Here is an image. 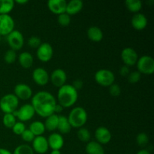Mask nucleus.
Wrapping results in <instances>:
<instances>
[{
    "mask_svg": "<svg viewBox=\"0 0 154 154\" xmlns=\"http://www.w3.org/2000/svg\"><path fill=\"white\" fill-rule=\"evenodd\" d=\"M87 154H105V150L102 144L97 141H90L86 145Z\"/></svg>",
    "mask_w": 154,
    "mask_h": 154,
    "instance_id": "nucleus-23",
    "label": "nucleus"
},
{
    "mask_svg": "<svg viewBox=\"0 0 154 154\" xmlns=\"http://www.w3.org/2000/svg\"><path fill=\"white\" fill-rule=\"evenodd\" d=\"M32 142V148L33 151L36 152L38 153H45L48 150V148H49L48 138L42 136V135L35 137L34 140Z\"/></svg>",
    "mask_w": 154,
    "mask_h": 154,
    "instance_id": "nucleus-12",
    "label": "nucleus"
},
{
    "mask_svg": "<svg viewBox=\"0 0 154 154\" xmlns=\"http://www.w3.org/2000/svg\"><path fill=\"white\" fill-rule=\"evenodd\" d=\"M66 0H49L48 2V8L52 13L57 15L66 13Z\"/></svg>",
    "mask_w": 154,
    "mask_h": 154,
    "instance_id": "nucleus-17",
    "label": "nucleus"
},
{
    "mask_svg": "<svg viewBox=\"0 0 154 154\" xmlns=\"http://www.w3.org/2000/svg\"><path fill=\"white\" fill-rule=\"evenodd\" d=\"M95 80L96 83L102 87H110L115 81L114 74L108 69H100L95 74Z\"/></svg>",
    "mask_w": 154,
    "mask_h": 154,
    "instance_id": "nucleus-5",
    "label": "nucleus"
},
{
    "mask_svg": "<svg viewBox=\"0 0 154 154\" xmlns=\"http://www.w3.org/2000/svg\"><path fill=\"white\" fill-rule=\"evenodd\" d=\"M141 74L138 71H135L129 74L128 75V81L131 84H135V83L138 82L141 79Z\"/></svg>",
    "mask_w": 154,
    "mask_h": 154,
    "instance_id": "nucleus-36",
    "label": "nucleus"
},
{
    "mask_svg": "<svg viewBox=\"0 0 154 154\" xmlns=\"http://www.w3.org/2000/svg\"><path fill=\"white\" fill-rule=\"evenodd\" d=\"M15 2L18 4H26V3L28 2V0H16Z\"/></svg>",
    "mask_w": 154,
    "mask_h": 154,
    "instance_id": "nucleus-45",
    "label": "nucleus"
},
{
    "mask_svg": "<svg viewBox=\"0 0 154 154\" xmlns=\"http://www.w3.org/2000/svg\"><path fill=\"white\" fill-rule=\"evenodd\" d=\"M7 42L12 50L18 51L21 49L24 45L23 35L19 30L14 29L7 35Z\"/></svg>",
    "mask_w": 154,
    "mask_h": 154,
    "instance_id": "nucleus-7",
    "label": "nucleus"
},
{
    "mask_svg": "<svg viewBox=\"0 0 154 154\" xmlns=\"http://www.w3.org/2000/svg\"><path fill=\"white\" fill-rule=\"evenodd\" d=\"M16 58H17L16 51H14V50L12 49L8 50V51H6V53L5 54L4 60L7 63H8V64L13 63L16 60Z\"/></svg>",
    "mask_w": 154,
    "mask_h": 154,
    "instance_id": "nucleus-34",
    "label": "nucleus"
},
{
    "mask_svg": "<svg viewBox=\"0 0 154 154\" xmlns=\"http://www.w3.org/2000/svg\"><path fill=\"white\" fill-rule=\"evenodd\" d=\"M18 60H19L20 66L24 69H29L30 67L32 66L33 62H34L32 55L30 53L26 52V51L21 53L20 54Z\"/></svg>",
    "mask_w": 154,
    "mask_h": 154,
    "instance_id": "nucleus-21",
    "label": "nucleus"
},
{
    "mask_svg": "<svg viewBox=\"0 0 154 154\" xmlns=\"http://www.w3.org/2000/svg\"><path fill=\"white\" fill-rule=\"evenodd\" d=\"M130 73L129 72V67L127 66H123L120 68V74L122 75V76H127L129 75V74Z\"/></svg>",
    "mask_w": 154,
    "mask_h": 154,
    "instance_id": "nucleus-40",
    "label": "nucleus"
},
{
    "mask_svg": "<svg viewBox=\"0 0 154 154\" xmlns=\"http://www.w3.org/2000/svg\"><path fill=\"white\" fill-rule=\"evenodd\" d=\"M51 83L57 87H63L64 84H66V80H67V75L66 72L62 69H57L51 75Z\"/></svg>",
    "mask_w": 154,
    "mask_h": 154,
    "instance_id": "nucleus-13",
    "label": "nucleus"
},
{
    "mask_svg": "<svg viewBox=\"0 0 154 154\" xmlns=\"http://www.w3.org/2000/svg\"><path fill=\"white\" fill-rule=\"evenodd\" d=\"M32 79L38 85L45 86L48 83L50 79L47 70L43 68H36L32 72Z\"/></svg>",
    "mask_w": 154,
    "mask_h": 154,
    "instance_id": "nucleus-15",
    "label": "nucleus"
},
{
    "mask_svg": "<svg viewBox=\"0 0 154 154\" xmlns=\"http://www.w3.org/2000/svg\"><path fill=\"white\" fill-rule=\"evenodd\" d=\"M14 29V20L9 14H0V35H8Z\"/></svg>",
    "mask_w": 154,
    "mask_h": 154,
    "instance_id": "nucleus-10",
    "label": "nucleus"
},
{
    "mask_svg": "<svg viewBox=\"0 0 154 154\" xmlns=\"http://www.w3.org/2000/svg\"><path fill=\"white\" fill-rule=\"evenodd\" d=\"M12 154H34V151L28 144H20L14 149Z\"/></svg>",
    "mask_w": 154,
    "mask_h": 154,
    "instance_id": "nucleus-30",
    "label": "nucleus"
},
{
    "mask_svg": "<svg viewBox=\"0 0 154 154\" xmlns=\"http://www.w3.org/2000/svg\"><path fill=\"white\" fill-rule=\"evenodd\" d=\"M0 154H12L8 150L5 148H0Z\"/></svg>",
    "mask_w": 154,
    "mask_h": 154,
    "instance_id": "nucleus-43",
    "label": "nucleus"
},
{
    "mask_svg": "<svg viewBox=\"0 0 154 154\" xmlns=\"http://www.w3.org/2000/svg\"><path fill=\"white\" fill-rule=\"evenodd\" d=\"M57 21H58L60 25L62 26H67L70 24L71 22L70 15H69L66 13L61 14L58 15Z\"/></svg>",
    "mask_w": 154,
    "mask_h": 154,
    "instance_id": "nucleus-32",
    "label": "nucleus"
},
{
    "mask_svg": "<svg viewBox=\"0 0 154 154\" xmlns=\"http://www.w3.org/2000/svg\"><path fill=\"white\" fill-rule=\"evenodd\" d=\"M128 10L133 13H138L142 8V2L141 0H126L125 2Z\"/></svg>",
    "mask_w": 154,
    "mask_h": 154,
    "instance_id": "nucleus-28",
    "label": "nucleus"
},
{
    "mask_svg": "<svg viewBox=\"0 0 154 154\" xmlns=\"http://www.w3.org/2000/svg\"><path fill=\"white\" fill-rule=\"evenodd\" d=\"M35 114V112L31 104H25L13 113L14 116L23 123L31 120Z\"/></svg>",
    "mask_w": 154,
    "mask_h": 154,
    "instance_id": "nucleus-8",
    "label": "nucleus"
},
{
    "mask_svg": "<svg viewBox=\"0 0 154 154\" xmlns=\"http://www.w3.org/2000/svg\"><path fill=\"white\" fill-rule=\"evenodd\" d=\"M63 109H64V108H63L62 105H60V104L58 103V104H57V105H56L54 113H58V114H60V113H61L62 111H63Z\"/></svg>",
    "mask_w": 154,
    "mask_h": 154,
    "instance_id": "nucleus-42",
    "label": "nucleus"
},
{
    "mask_svg": "<svg viewBox=\"0 0 154 154\" xmlns=\"http://www.w3.org/2000/svg\"><path fill=\"white\" fill-rule=\"evenodd\" d=\"M84 3L81 0H71L67 2L66 13L69 15H74L78 14L83 8Z\"/></svg>",
    "mask_w": 154,
    "mask_h": 154,
    "instance_id": "nucleus-20",
    "label": "nucleus"
},
{
    "mask_svg": "<svg viewBox=\"0 0 154 154\" xmlns=\"http://www.w3.org/2000/svg\"><path fill=\"white\" fill-rule=\"evenodd\" d=\"M19 99L14 94H6L0 99V109L5 114H13L17 110Z\"/></svg>",
    "mask_w": 154,
    "mask_h": 154,
    "instance_id": "nucleus-4",
    "label": "nucleus"
},
{
    "mask_svg": "<svg viewBox=\"0 0 154 154\" xmlns=\"http://www.w3.org/2000/svg\"><path fill=\"white\" fill-rule=\"evenodd\" d=\"M121 59L125 66H133L137 63L138 56L135 50L132 48H126L122 51Z\"/></svg>",
    "mask_w": 154,
    "mask_h": 154,
    "instance_id": "nucleus-11",
    "label": "nucleus"
},
{
    "mask_svg": "<svg viewBox=\"0 0 154 154\" xmlns=\"http://www.w3.org/2000/svg\"><path fill=\"white\" fill-rule=\"evenodd\" d=\"M71 126L81 128L87 121V113L82 107H76L70 111L67 117Z\"/></svg>",
    "mask_w": 154,
    "mask_h": 154,
    "instance_id": "nucleus-3",
    "label": "nucleus"
},
{
    "mask_svg": "<svg viewBox=\"0 0 154 154\" xmlns=\"http://www.w3.org/2000/svg\"><path fill=\"white\" fill-rule=\"evenodd\" d=\"M11 129L14 134H16V135H21L26 129L25 124H24L23 122L20 121L16 122V123L14 125V126L12 127Z\"/></svg>",
    "mask_w": 154,
    "mask_h": 154,
    "instance_id": "nucleus-35",
    "label": "nucleus"
},
{
    "mask_svg": "<svg viewBox=\"0 0 154 154\" xmlns=\"http://www.w3.org/2000/svg\"><path fill=\"white\" fill-rule=\"evenodd\" d=\"M59 115H57L56 114H51L49 117H46V120H45V123H44L45 129H47L48 131H51V132L56 130V129H57Z\"/></svg>",
    "mask_w": 154,
    "mask_h": 154,
    "instance_id": "nucleus-24",
    "label": "nucleus"
},
{
    "mask_svg": "<svg viewBox=\"0 0 154 154\" xmlns=\"http://www.w3.org/2000/svg\"><path fill=\"white\" fill-rule=\"evenodd\" d=\"M0 38H1V35H0Z\"/></svg>",
    "mask_w": 154,
    "mask_h": 154,
    "instance_id": "nucleus-47",
    "label": "nucleus"
},
{
    "mask_svg": "<svg viewBox=\"0 0 154 154\" xmlns=\"http://www.w3.org/2000/svg\"><path fill=\"white\" fill-rule=\"evenodd\" d=\"M13 0H0V14H9L14 7Z\"/></svg>",
    "mask_w": 154,
    "mask_h": 154,
    "instance_id": "nucleus-27",
    "label": "nucleus"
},
{
    "mask_svg": "<svg viewBox=\"0 0 154 154\" xmlns=\"http://www.w3.org/2000/svg\"><path fill=\"white\" fill-rule=\"evenodd\" d=\"M136 141L140 147H144L149 142V137L145 132H141L136 137Z\"/></svg>",
    "mask_w": 154,
    "mask_h": 154,
    "instance_id": "nucleus-33",
    "label": "nucleus"
},
{
    "mask_svg": "<svg viewBox=\"0 0 154 154\" xmlns=\"http://www.w3.org/2000/svg\"><path fill=\"white\" fill-rule=\"evenodd\" d=\"M29 129L35 136H40L42 135L45 132V125L42 122L40 121H34L30 124Z\"/></svg>",
    "mask_w": 154,
    "mask_h": 154,
    "instance_id": "nucleus-26",
    "label": "nucleus"
},
{
    "mask_svg": "<svg viewBox=\"0 0 154 154\" xmlns=\"http://www.w3.org/2000/svg\"><path fill=\"white\" fill-rule=\"evenodd\" d=\"M131 23L132 27L135 29L143 30L147 25V19L144 14L141 13H136L133 15L132 20H131Z\"/></svg>",
    "mask_w": 154,
    "mask_h": 154,
    "instance_id": "nucleus-19",
    "label": "nucleus"
},
{
    "mask_svg": "<svg viewBox=\"0 0 154 154\" xmlns=\"http://www.w3.org/2000/svg\"><path fill=\"white\" fill-rule=\"evenodd\" d=\"M136 154H150V153L147 150H144V149H143V150H139V151H138Z\"/></svg>",
    "mask_w": 154,
    "mask_h": 154,
    "instance_id": "nucleus-44",
    "label": "nucleus"
},
{
    "mask_svg": "<svg viewBox=\"0 0 154 154\" xmlns=\"http://www.w3.org/2000/svg\"><path fill=\"white\" fill-rule=\"evenodd\" d=\"M95 137L98 143L100 144H106L111 141L112 135L109 129H107L106 127L99 126L95 132Z\"/></svg>",
    "mask_w": 154,
    "mask_h": 154,
    "instance_id": "nucleus-16",
    "label": "nucleus"
},
{
    "mask_svg": "<svg viewBox=\"0 0 154 154\" xmlns=\"http://www.w3.org/2000/svg\"><path fill=\"white\" fill-rule=\"evenodd\" d=\"M35 135H33L32 132L29 130V129H25L21 135V138L23 141H26V142H32V141L34 140L35 138Z\"/></svg>",
    "mask_w": 154,
    "mask_h": 154,
    "instance_id": "nucleus-39",
    "label": "nucleus"
},
{
    "mask_svg": "<svg viewBox=\"0 0 154 154\" xmlns=\"http://www.w3.org/2000/svg\"><path fill=\"white\" fill-rule=\"evenodd\" d=\"M78 98V91L71 84H64L57 93L59 104L63 108H69L75 105Z\"/></svg>",
    "mask_w": 154,
    "mask_h": 154,
    "instance_id": "nucleus-2",
    "label": "nucleus"
},
{
    "mask_svg": "<svg viewBox=\"0 0 154 154\" xmlns=\"http://www.w3.org/2000/svg\"><path fill=\"white\" fill-rule=\"evenodd\" d=\"M14 95L17 99L27 100L32 96L31 87L26 84H18L14 87Z\"/></svg>",
    "mask_w": 154,
    "mask_h": 154,
    "instance_id": "nucleus-14",
    "label": "nucleus"
},
{
    "mask_svg": "<svg viewBox=\"0 0 154 154\" xmlns=\"http://www.w3.org/2000/svg\"><path fill=\"white\" fill-rule=\"evenodd\" d=\"M78 138H79L80 141H83V142H88L91 138V134L88 129L81 127L80 128L78 132Z\"/></svg>",
    "mask_w": 154,
    "mask_h": 154,
    "instance_id": "nucleus-31",
    "label": "nucleus"
},
{
    "mask_svg": "<svg viewBox=\"0 0 154 154\" xmlns=\"http://www.w3.org/2000/svg\"><path fill=\"white\" fill-rule=\"evenodd\" d=\"M3 124L8 129H12L14 125L16 123V117L13 114H5L2 118Z\"/></svg>",
    "mask_w": 154,
    "mask_h": 154,
    "instance_id": "nucleus-29",
    "label": "nucleus"
},
{
    "mask_svg": "<svg viewBox=\"0 0 154 154\" xmlns=\"http://www.w3.org/2000/svg\"><path fill=\"white\" fill-rule=\"evenodd\" d=\"M51 154H61V152L60 150H52Z\"/></svg>",
    "mask_w": 154,
    "mask_h": 154,
    "instance_id": "nucleus-46",
    "label": "nucleus"
},
{
    "mask_svg": "<svg viewBox=\"0 0 154 154\" xmlns=\"http://www.w3.org/2000/svg\"><path fill=\"white\" fill-rule=\"evenodd\" d=\"M87 33L89 38L94 42H99L103 38V32L98 26H90L87 29Z\"/></svg>",
    "mask_w": 154,
    "mask_h": 154,
    "instance_id": "nucleus-22",
    "label": "nucleus"
},
{
    "mask_svg": "<svg viewBox=\"0 0 154 154\" xmlns=\"http://www.w3.org/2000/svg\"><path fill=\"white\" fill-rule=\"evenodd\" d=\"M138 72L144 75H152L154 72V60L152 57L144 55L137 61Z\"/></svg>",
    "mask_w": 154,
    "mask_h": 154,
    "instance_id": "nucleus-6",
    "label": "nucleus"
},
{
    "mask_svg": "<svg viewBox=\"0 0 154 154\" xmlns=\"http://www.w3.org/2000/svg\"><path fill=\"white\" fill-rule=\"evenodd\" d=\"M36 54L39 60L44 63H47L52 59L54 55V50L51 44L44 42L41 44L40 46L37 48Z\"/></svg>",
    "mask_w": 154,
    "mask_h": 154,
    "instance_id": "nucleus-9",
    "label": "nucleus"
},
{
    "mask_svg": "<svg viewBox=\"0 0 154 154\" xmlns=\"http://www.w3.org/2000/svg\"><path fill=\"white\" fill-rule=\"evenodd\" d=\"M48 146L51 147L52 150H60V149L63 148L64 145V139L61 134L54 132L50 135L48 138Z\"/></svg>",
    "mask_w": 154,
    "mask_h": 154,
    "instance_id": "nucleus-18",
    "label": "nucleus"
},
{
    "mask_svg": "<svg viewBox=\"0 0 154 154\" xmlns=\"http://www.w3.org/2000/svg\"><path fill=\"white\" fill-rule=\"evenodd\" d=\"M57 129L62 134H68L69 132H70L71 129H72V126H71L67 117L63 115H59Z\"/></svg>",
    "mask_w": 154,
    "mask_h": 154,
    "instance_id": "nucleus-25",
    "label": "nucleus"
},
{
    "mask_svg": "<svg viewBox=\"0 0 154 154\" xmlns=\"http://www.w3.org/2000/svg\"><path fill=\"white\" fill-rule=\"evenodd\" d=\"M109 93L112 96L117 97V96H119L120 95L121 88H120V87L118 84L114 83V84H111L109 87Z\"/></svg>",
    "mask_w": 154,
    "mask_h": 154,
    "instance_id": "nucleus-38",
    "label": "nucleus"
},
{
    "mask_svg": "<svg viewBox=\"0 0 154 154\" xmlns=\"http://www.w3.org/2000/svg\"><path fill=\"white\" fill-rule=\"evenodd\" d=\"M42 44L41 39L37 36H31L28 40V45L32 48H38Z\"/></svg>",
    "mask_w": 154,
    "mask_h": 154,
    "instance_id": "nucleus-37",
    "label": "nucleus"
},
{
    "mask_svg": "<svg viewBox=\"0 0 154 154\" xmlns=\"http://www.w3.org/2000/svg\"><path fill=\"white\" fill-rule=\"evenodd\" d=\"M72 86H73L74 88H75V90L78 91V90H81V89L83 87V81H81V80H79V79L75 80V81L73 82Z\"/></svg>",
    "mask_w": 154,
    "mask_h": 154,
    "instance_id": "nucleus-41",
    "label": "nucleus"
},
{
    "mask_svg": "<svg viewBox=\"0 0 154 154\" xmlns=\"http://www.w3.org/2000/svg\"><path fill=\"white\" fill-rule=\"evenodd\" d=\"M55 97L51 93L40 91L36 93L32 98V106L35 112L42 117H48L55 114V107L57 105Z\"/></svg>",
    "mask_w": 154,
    "mask_h": 154,
    "instance_id": "nucleus-1",
    "label": "nucleus"
}]
</instances>
